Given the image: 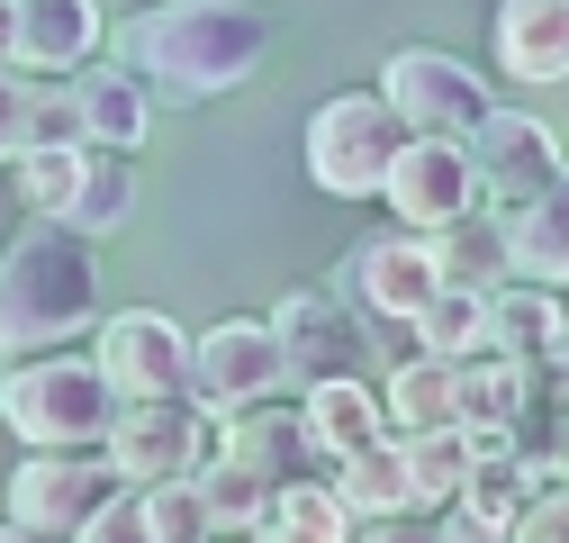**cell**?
I'll list each match as a JSON object with an SVG mask.
<instances>
[{"label":"cell","instance_id":"17","mask_svg":"<svg viewBox=\"0 0 569 543\" xmlns=\"http://www.w3.org/2000/svg\"><path fill=\"white\" fill-rule=\"evenodd\" d=\"M100 0H19V73H82L100 55Z\"/></svg>","mask_w":569,"mask_h":543},{"label":"cell","instance_id":"7","mask_svg":"<svg viewBox=\"0 0 569 543\" xmlns=\"http://www.w3.org/2000/svg\"><path fill=\"white\" fill-rule=\"evenodd\" d=\"M109 498H127V481H118V462L100 444L91 453H28L10 471V516L37 525V534H63V543H73Z\"/></svg>","mask_w":569,"mask_h":543},{"label":"cell","instance_id":"30","mask_svg":"<svg viewBox=\"0 0 569 543\" xmlns=\"http://www.w3.org/2000/svg\"><path fill=\"white\" fill-rule=\"evenodd\" d=\"M199 498H208V516L218 525H262V507H271V481L253 462H236V453H218L199 471Z\"/></svg>","mask_w":569,"mask_h":543},{"label":"cell","instance_id":"38","mask_svg":"<svg viewBox=\"0 0 569 543\" xmlns=\"http://www.w3.org/2000/svg\"><path fill=\"white\" fill-rule=\"evenodd\" d=\"M10 218H19V181H10V164H0V245H10V236H19Z\"/></svg>","mask_w":569,"mask_h":543},{"label":"cell","instance_id":"16","mask_svg":"<svg viewBox=\"0 0 569 543\" xmlns=\"http://www.w3.org/2000/svg\"><path fill=\"white\" fill-rule=\"evenodd\" d=\"M299 417H308L317 462H343V453H362V444L389 435V407H380V381H371V372H343V381L299 389Z\"/></svg>","mask_w":569,"mask_h":543},{"label":"cell","instance_id":"12","mask_svg":"<svg viewBox=\"0 0 569 543\" xmlns=\"http://www.w3.org/2000/svg\"><path fill=\"white\" fill-rule=\"evenodd\" d=\"M380 199L398 209V227H416V236H435V227L488 209V199H479V164H470L461 136H407V155L389 164Z\"/></svg>","mask_w":569,"mask_h":543},{"label":"cell","instance_id":"27","mask_svg":"<svg viewBox=\"0 0 569 543\" xmlns=\"http://www.w3.org/2000/svg\"><path fill=\"white\" fill-rule=\"evenodd\" d=\"M488 317H497V354L542 363V354H551V335H560V317H569V290L507 282V290H488Z\"/></svg>","mask_w":569,"mask_h":543},{"label":"cell","instance_id":"31","mask_svg":"<svg viewBox=\"0 0 569 543\" xmlns=\"http://www.w3.org/2000/svg\"><path fill=\"white\" fill-rule=\"evenodd\" d=\"M10 181H19V199L37 218H63V199H73V181H82V146H28L10 164Z\"/></svg>","mask_w":569,"mask_h":543},{"label":"cell","instance_id":"35","mask_svg":"<svg viewBox=\"0 0 569 543\" xmlns=\"http://www.w3.org/2000/svg\"><path fill=\"white\" fill-rule=\"evenodd\" d=\"M28 155V73L19 63H0V164Z\"/></svg>","mask_w":569,"mask_h":543},{"label":"cell","instance_id":"14","mask_svg":"<svg viewBox=\"0 0 569 543\" xmlns=\"http://www.w3.org/2000/svg\"><path fill=\"white\" fill-rule=\"evenodd\" d=\"M533 481H542V471H533L525 453L470 462V481H461L452 507H443V534H452V543H507L516 516H525V498H533Z\"/></svg>","mask_w":569,"mask_h":543},{"label":"cell","instance_id":"5","mask_svg":"<svg viewBox=\"0 0 569 543\" xmlns=\"http://www.w3.org/2000/svg\"><path fill=\"white\" fill-rule=\"evenodd\" d=\"M100 453L118 462V481H127V490L199 481V471L218 462V417H208L199 398H127Z\"/></svg>","mask_w":569,"mask_h":543},{"label":"cell","instance_id":"28","mask_svg":"<svg viewBox=\"0 0 569 543\" xmlns=\"http://www.w3.org/2000/svg\"><path fill=\"white\" fill-rule=\"evenodd\" d=\"M533 398V363L516 354H470L461 363V426H516Z\"/></svg>","mask_w":569,"mask_h":543},{"label":"cell","instance_id":"9","mask_svg":"<svg viewBox=\"0 0 569 543\" xmlns=\"http://www.w3.org/2000/svg\"><path fill=\"white\" fill-rule=\"evenodd\" d=\"M380 91L398 100L407 136H470L479 109H497V91L479 82V63H461L443 46H398L389 73H380Z\"/></svg>","mask_w":569,"mask_h":543},{"label":"cell","instance_id":"2","mask_svg":"<svg viewBox=\"0 0 569 543\" xmlns=\"http://www.w3.org/2000/svg\"><path fill=\"white\" fill-rule=\"evenodd\" d=\"M100 326V263H91V236L73 227H37V236H10L0 245V363H28V354H54L73 335Z\"/></svg>","mask_w":569,"mask_h":543},{"label":"cell","instance_id":"37","mask_svg":"<svg viewBox=\"0 0 569 543\" xmlns=\"http://www.w3.org/2000/svg\"><path fill=\"white\" fill-rule=\"evenodd\" d=\"M352 543H452V534H443L435 516L407 507V516H371V534H352Z\"/></svg>","mask_w":569,"mask_h":543},{"label":"cell","instance_id":"6","mask_svg":"<svg viewBox=\"0 0 569 543\" xmlns=\"http://www.w3.org/2000/svg\"><path fill=\"white\" fill-rule=\"evenodd\" d=\"M271 389H290V363H280L271 317H218L208 335H190V398L218 426L244 417V407H262Z\"/></svg>","mask_w":569,"mask_h":543},{"label":"cell","instance_id":"8","mask_svg":"<svg viewBox=\"0 0 569 543\" xmlns=\"http://www.w3.org/2000/svg\"><path fill=\"white\" fill-rule=\"evenodd\" d=\"M91 363L118 398H181L190 389V335L163 317V308H100L91 326Z\"/></svg>","mask_w":569,"mask_h":543},{"label":"cell","instance_id":"42","mask_svg":"<svg viewBox=\"0 0 569 543\" xmlns=\"http://www.w3.org/2000/svg\"><path fill=\"white\" fill-rule=\"evenodd\" d=\"M551 471L569 481V407H560V435H551Z\"/></svg>","mask_w":569,"mask_h":543},{"label":"cell","instance_id":"11","mask_svg":"<svg viewBox=\"0 0 569 543\" xmlns=\"http://www.w3.org/2000/svg\"><path fill=\"white\" fill-rule=\"evenodd\" d=\"M343 308H362V317H416L425 299L443 290V263H435V236H416V227H389V236H362L352 245V263L326 282Z\"/></svg>","mask_w":569,"mask_h":543},{"label":"cell","instance_id":"36","mask_svg":"<svg viewBox=\"0 0 569 543\" xmlns=\"http://www.w3.org/2000/svg\"><path fill=\"white\" fill-rule=\"evenodd\" d=\"M73 543H154V525H146V507H136V490H127V498H109Z\"/></svg>","mask_w":569,"mask_h":543},{"label":"cell","instance_id":"4","mask_svg":"<svg viewBox=\"0 0 569 543\" xmlns=\"http://www.w3.org/2000/svg\"><path fill=\"white\" fill-rule=\"evenodd\" d=\"M407 155V118L389 91H335L308 118V181L326 199H380L389 164Z\"/></svg>","mask_w":569,"mask_h":543},{"label":"cell","instance_id":"26","mask_svg":"<svg viewBox=\"0 0 569 543\" xmlns=\"http://www.w3.org/2000/svg\"><path fill=\"white\" fill-rule=\"evenodd\" d=\"M127 218H136V172H127V155L82 146V181H73V199H63L54 227H73V236H118Z\"/></svg>","mask_w":569,"mask_h":543},{"label":"cell","instance_id":"34","mask_svg":"<svg viewBox=\"0 0 569 543\" xmlns=\"http://www.w3.org/2000/svg\"><path fill=\"white\" fill-rule=\"evenodd\" d=\"M507 543H569V481H560V471L533 481V498H525V516H516Z\"/></svg>","mask_w":569,"mask_h":543},{"label":"cell","instance_id":"3","mask_svg":"<svg viewBox=\"0 0 569 543\" xmlns=\"http://www.w3.org/2000/svg\"><path fill=\"white\" fill-rule=\"evenodd\" d=\"M118 389L100 381L91 354H28L0 372V426H10L28 453H91L118 426Z\"/></svg>","mask_w":569,"mask_h":543},{"label":"cell","instance_id":"15","mask_svg":"<svg viewBox=\"0 0 569 543\" xmlns=\"http://www.w3.org/2000/svg\"><path fill=\"white\" fill-rule=\"evenodd\" d=\"M497 63L525 91L569 82V0H497Z\"/></svg>","mask_w":569,"mask_h":543},{"label":"cell","instance_id":"22","mask_svg":"<svg viewBox=\"0 0 569 543\" xmlns=\"http://www.w3.org/2000/svg\"><path fill=\"white\" fill-rule=\"evenodd\" d=\"M435 263H443V290H507V282H516L507 209H470V218L435 227Z\"/></svg>","mask_w":569,"mask_h":543},{"label":"cell","instance_id":"21","mask_svg":"<svg viewBox=\"0 0 569 543\" xmlns=\"http://www.w3.org/2000/svg\"><path fill=\"white\" fill-rule=\"evenodd\" d=\"M507 254H516V282H542V290H569V164L542 199L507 209Z\"/></svg>","mask_w":569,"mask_h":543},{"label":"cell","instance_id":"20","mask_svg":"<svg viewBox=\"0 0 569 543\" xmlns=\"http://www.w3.org/2000/svg\"><path fill=\"white\" fill-rule=\"evenodd\" d=\"M380 407H389V435L461 426V363H435V354L389 363V372H380Z\"/></svg>","mask_w":569,"mask_h":543},{"label":"cell","instance_id":"32","mask_svg":"<svg viewBox=\"0 0 569 543\" xmlns=\"http://www.w3.org/2000/svg\"><path fill=\"white\" fill-rule=\"evenodd\" d=\"M28 146H82V91H73V73H28Z\"/></svg>","mask_w":569,"mask_h":543},{"label":"cell","instance_id":"23","mask_svg":"<svg viewBox=\"0 0 569 543\" xmlns=\"http://www.w3.org/2000/svg\"><path fill=\"white\" fill-rule=\"evenodd\" d=\"M352 534H362V516L335 498L326 471H299V481H280L271 507H262V543H352Z\"/></svg>","mask_w":569,"mask_h":543},{"label":"cell","instance_id":"1","mask_svg":"<svg viewBox=\"0 0 569 543\" xmlns=\"http://www.w3.org/2000/svg\"><path fill=\"white\" fill-rule=\"evenodd\" d=\"M118 63L154 100H227L271 63V19L253 0H154L118 19Z\"/></svg>","mask_w":569,"mask_h":543},{"label":"cell","instance_id":"13","mask_svg":"<svg viewBox=\"0 0 569 543\" xmlns=\"http://www.w3.org/2000/svg\"><path fill=\"white\" fill-rule=\"evenodd\" d=\"M271 335H280V363H290V389L343 381V372H362V354H371V326L343 317L335 290H290L271 308Z\"/></svg>","mask_w":569,"mask_h":543},{"label":"cell","instance_id":"29","mask_svg":"<svg viewBox=\"0 0 569 543\" xmlns=\"http://www.w3.org/2000/svg\"><path fill=\"white\" fill-rule=\"evenodd\" d=\"M398 453H407V498H416V507H452V490L470 481V435H461V426L398 435Z\"/></svg>","mask_w":569,"mask_h":543},{"label":"cell","instance_id":"39","mask_svg":"<svg viewBox=\"0 0 569 543\" xmlns=\"http://www.w3.org/2000/svg\"><path fill=\"white\" fill-rule=\"evenodd\" d=\"M19 55V0H0V63Z\"/></svg>","mask_w":569,"mask_h":543},{"label":"cell","instance_id":"40","mask_svg":"<svg viewBox=\"0 0 569 543\" xmlns=\"http://www.w3.org/2000/svg\"><path fill=\"white\" fill-rule=\"evenodd\" d=\"M0 543H63V534H37V525H19V516H0Z\"/></svg>","mask_w":569,"mask_h":543},{"label":"cell","instance_id":"41","mask_svg":"<svg viewBox=\"0 0 569 543\" xmlns=\"http://www.w3.org/2000/svg\"><path fill=\"white\" fill-rule=\"evenodd\" d=\"M208 543H262V525H208Z\"/></svg>","mask_w":569,"mask_h":543},{"label":"cell","instance_id":"25","mask_svg":"<svg viewBox=\"0 0 569 543\" xmlns=\"http://www.w3.org/2000/svg\"><path fill=\"white\" fill-rule=\"evenodd\" d=\"M416 354L435 363H470V354H497V317H488V290H435L416 317Z\"/></svg>","mask_w":569,"mask_h":543},{"label":"cell","instance_id":"18","mask_svg":"<svg viewBox=\"0 0 569 543\" xmlns=\"http://www.w3.org/2000/svg\"><path fill=\"white\" fill-rule=\"evenodd\" d=\"M218 453L253 462L271 490L299 481V471H326L317 444H308V417H299V407H280V398H262V407H244V417H227V426H218Z\"/></svg>","mask_w":569,"mask_h":543},{"label":"cell","instance_id":"10","mask_svg":"<svg viewBox=\"0 0 569 543\" xmlns=\"http://www.w3.org/2000/svg\"><path fill=\"white\" fill-rule=\"evenodd\" d=\"M461 146H470V164H479V199H488V209H525V199H542L551 181H560V136L533 118V109H507V100H497V109H479V127L461 136Z\"/></svg>","mask_w":569,"mask_h":543},{"label":"cell","instance_id":"33","mask_svg":"<svg viewBox=\"0 0 569 543\" xmlns=\"http://www.w3.org/2000/svg\"><path fill=\"white\" fill-rule=\"evenodd\" d=\"M136 507H146V525H154V543H208V498H199V481H154V490H136Z\"/></svg>","mask_w":569,"mask_h":543},{"label":"cell","instance_id":"19","mask_svg":"<svg viewBox=\"0 0 569 543\" xmlns=\"http://www.w3.org/2000/svg\"><path fill=\"white\" fill-rule=\"evenodd\" d=\"M82 146H109V155H136L154 127V91L127 73V63H82Z\"/></svg>","mask_w":569,"mask_h":543},{"label":"cell","instance_id":"24","mask_svg":"<svg viewBox=\"0 0 569 543\" xmlns=\"http://www.w3.org/2000/svg\"><path fill=\"white\" fill-rule=\"evenodd\" d=\"M326 481H335V498L352 507V516H407L416 498H407V453H398V435H380V444H362V453H343V462H326Z\"/></svg>","mask_w":569,"mask_h":543}]
</instances>
